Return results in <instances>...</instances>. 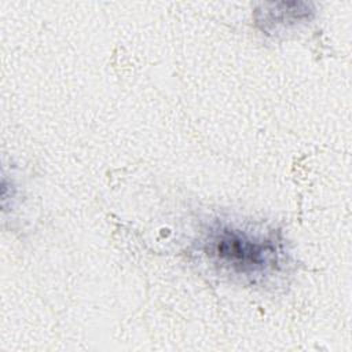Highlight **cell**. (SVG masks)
I'll list each match as a JSON object with an SVG mask.
<instances>
[{
  "label": "cell",
  "instance_id": "1",
  "mask_svg": "<svg viewBox=\"0 0 352 352\" xmlns=\"http://www.w3.org/2000/svg\"><path fill=\"white\" fill-rule=\"evenodd\" d=\"M205 254L223 270L246 278L272 274L283 254L274 234L254 232L228 223L212 226L204 238Z\"/></svg>",
  "mask_w": 352,
  "mask_h": 352
}]
</instances>
